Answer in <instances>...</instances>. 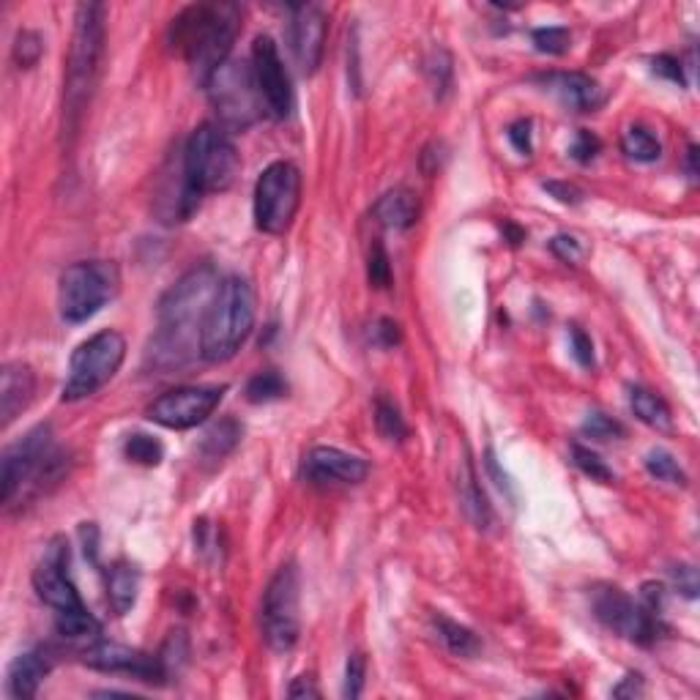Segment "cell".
Segmentation results:
<instances>
[{
    "mask_svg": "<svg viewBox=\"0 0 700 700\" xmlns=\"http://www.w3.org/2000/svg\"><path fill=\"white\" fill-rule=\"evenodd\" d=\"M217 290L219 277L211 266H195L167 290L159 304V334L151 350L159 367H181L195 350L200 353V331Z\"/></svg>",
    "mask_w": 700,
    "mask_h": 700,
    "instance_id": "cell-1",
    "label": "cell"
},
{
    "mask_svg": "<svg viewBox=\"0 0 700 700\" xmlns=\"http://www.w3.org/2000/svg\"><path fill=\"white\" fill-rule=\"evenodd\" d=\"M241 14L233 3H195L173 20L170 44L184 55L200 85L230 58Z\"/></svg>",
    "mask_w": 700,
    "mask_h": 700,
    "instance_id": "cell-2",
    "label": "cell"
},
{
    "mask_svg": "<svg viewBox=\"0 0 700 700\" xmlns=\"http://www.w3.org/2000/svg\"><path fill=\"white\" fill-rule=\"evenodd\" d=\"M104 55V6L102 3H83L77 6L74 17L72 50L66 66V85H63V129L77 132L83 113L99 77V63Z\"/></svg>",
    "mask_w": 700,
    "mask_h": 700,
    "instance_id": "cell-3",
    "label": "cell"
},
{
    "mask_svg": "<svg viewBox=\"0 0 700 700\" xmlns=\"http://www.w3.org/2000/svg\"><path fill=\"white\" fill-rule=\"evenodd\" d=\"M255 315H258V301L249 279H222L203 320L200 356L211 364L233 359L255 329Z\"/></svg>",
    "mask_w": 700,
    "mask_h": 700,
    "instance_id": "cell-4",
    "label": "cell"
},
{
    "mask_svg": "<svg viewBox=\"0 0 700 700\" xmlns=\"http://www.w3.org/2000/svg\"><path fill=\"white\" fill-rule=\"evenodd\" d=\"M181 170L189 189L203 200L206 195L225 192L233 186L241 170V156L222 126L203 124L186 140Z\"/></svg>",
    "mask_w": 700,
    "mask_h": 700,
    "instance_id": "cell-5",
    "label": "cell"
},
{
    "mask_svg": "<svg viewBox=\"0 0 700 700\" xmlns=\"http://www.w3.org/2000/svg\"><path fill=\"white\" fill-rule=\"evenodd\" d=\"M126 359V340L113 329H104L77 345L69 361V375L63 383V400L77 402L91 397L121 370Z\"/></svg>",
    "mask_w": 700,
    "mask_h": 700,
    "instance_id": "cell-6",
    "label": "cell"
},
{
    "mask_svg": "<svg viewBox=\"0 0 700 700\" xmlns=\"http://www.w3.org/2000/svg\"><path fill=\"white\" fill-rule=\"evenodd\" d=\"M203 88L208 91V99H211L219 115V126L225 132L227 129L241 132L266 113L258 83H255L252 63L227 58L217 72L208 77V83Z\"/></svg>",
    "mask_w": 700,
    "mask_h": 700,
    "instance_id": "cell-7",
    "label": "cell"
},
{
    "mask_svg": "<svg viewBox=\"0 0 700 700\" xmlns=\"http://www.w3.org/2000/svg\"><path fill=\"white\" fill-rule=\"evenodd\" d=\"M121 285L118 268L107 260H83L61 274L58 307L66 323H85L115 299Z\"/></svg>",
    "mask_w": 700,
    "mask_h": 700,
    "instance_id": "cell-8",
    "label": "cell"
},
{
    "mask_svg": "<svg viewBox=\"0 0 700 700\" xmlns=\"http://www.w3.org/2000/svg\"><path fill=\"white\" fill-rule=\"evenodd\" d=\"M301 575L296 564H282L277 575L268 580L263 594V638L268 649L285 654L299 643L301 632Z\"/></svg>",
    "mask_w": 700,
    "mask_h": 700,
    "instance_id": "cell-9",
    "label": "cell"
},
{
    "mask_svg": "<svg viewBox=\"0 0 700 700\" xmlns=\"http://www.w3.org/2000/svg\"><path fill=\"white\" fill-rule=\"evenodd\" d=\"M301 208V170L293 162H274L255 184V225L260 233H288Z\"/></svg>",
    "mask_w": 700,
    "mask_h": 700,
    "instance_id": "cell-10",
    "label": "cell"
},
{
    "mask_svg": "<svg viewBox=\"0 0 700 700\" xmlns=\"http://www.w3.org/2000/svg\"><path fill=\"white\" fill-rule=\"evenodd\" d=\"M58 460H61V454L52 452V433L47 424L33 427L25 438L9 446L0 460L3 504L9 506L28 484H39L42 479L55 476Z\"/></svg>",
    "mask_w": 700,
    "mask_h": 700,
    "instance_id": "cell-11",
    "label": "cell"
},
{
    "mask_svg": "<svg viewBox=\"0 0 700 700\" xmlns=\"http://www.w3.org/2000/svg\"><path fill=\"white\" fill-rule=\"evenodd\" d=\"M594 613L608 629L618 632L621 638L632 640L638 646H651L662 635V621L657 613H651L643 602L624 594L621 588L602 586L591 597Z\"/></svg>",
    "mask_w": 700,
    "mask_h": 700,
    "instance_id": "cell-12",
    "label": "cell"
},
{
    "mask_svg": "<svg viewBox=\"0 0 700 700\" xmlns=\"http://www.w3.org/2000/svg\"><path fill=\"white\" fill-rule=\"evenodd\" d=\"M227 386H178L148 405V419L167 430H192L217 411Z\"/></svg>",
    "mask_w": 700,
    "mask_h": 700,
    "instance_id": "cell-13",
    "label": "cell"
},
{
    "mask_svg": "<svg viewBox=\"0 0 700 700\" xmlns=\"http://www.w3.org/2000/svg\"><path fill=\"white\" fill-rule=\"evenodd\" d=\"M249 63H252L266 113H271L274 118H288L293 113V85H290V74L285 69L282 55H279L277 42L271 36H258L252 44V61Z\"/></svg>",
    "mask_w": 700,
    "mask_h": 700,
    "instance_id": "cell-14",
    "label": "cell"
},
{
    "mask_svg": "<svg viewBox=\"0 0 700 700\" xmlns=\"http://www.w3.org/2000/svg\"><path fill=\"white\" fill-rule=\"evenodd\" d=\"M33 588H36L39 599L47 602L55 613L85 608L77 588H74L72 577H69V545H66V539L55 536L50 547L44 550L39 567L33 569Z\"/></svg>",
    "mask_w": 700,
    "mask_h": 700,
    "instance_id": "cell-15",
    "label": "cell"
},
{
    "mask_svg": "<svg viewBox=\"0 0 700 700\" xmlns=\"http://www.w3.org/2000/svg\"><path fill=\"white\" fill-rule=\"evenodd\" d=\"M290 22V50L304 74H315L323 63L326 36H329V17L318 3H299L293 6Z\"/></svg>",
    "mask_w": 700,
    "mask_h": 700,
    "instance_id": "cell-16",
    "label": "cell"
},
{
    "mask_svg": "<svg viewBox=\"0 0 700 700\" xmlns=\"http://www.w3.org/2000/svg\"><path fill=\"white\" fill-rule=\"evenodd\" d=\"M83 662L88 668L104 670V673H132L143 681H165L167 668L162 657H151L143 651L126 649L118 643H93L83 651Z\"/></svg>",
    "mask_w": 700,
    "mask_h": 700,
    "instance_id": "cell-17",
    "label": "cell"
},
{
    "mask_svg": "<svg viewBox=\"0 0 700 700\" xmlns=\"http://www.w3.org/2000/svg\"><path fill=\"white\" fill-rule=\"evenodd\" d=\"M304 476L312 484H359L370 476V463L337 446H315L304 457Z\"/></svg>",
    "mask_w": 700,
    "mask_h": 700,
    "instance_id": "cell-18",
    "label": "cell"
},
{
    "mask_svg": "<svg viewBox=\"0 0 700 700\" xmlns=\"http://www.w3.org/2000/svg\"><path fill=\"white\" fill-rule=\"evenodd\" d=\"M545 91L556 96L558 102L575 110V113H594L605 104V91L597 80L580 72H550L539 77Z\"/></svg>",
    "mask_w": 700,
    "mask_h": 700,
    "instance_id": "cell-19",
    "label": "cell"
},
{
    "mask_svg": "<svg viewBox=\"0 0 700 700\" xmlns=\"http://www.w3.org/2000/svg\"><path fill=\"white\" fill-rule=\"evenodd\" d=\"M36 394V372L31 364L9 361L0 372V424L9 427Z\"/></svg>",
    "mask_w": 700,
    "mask_h": 700,
    "instance_id": "cell-20",
    "label": "cell"
},
{
    "mask_svg": "<svg viewBox=\"0 0 700 700\" xmlns=\"http://www.w3.org/2000/svg\"><path fill=\"white\" fill-rule=\"evenodd\" d=\"M52 659L47 657V651H22L20 657L14 659L9 665V673H6V692H9L14 700H28L33 698L42 681L50 676Z\"/></svg>",
    "mask_w": 700,
    "mask_h": 700,
    "instance_id": "cell-21",
    "label": "cell"
},
{
    "mask_svg": "<svg viewBox=\"0 0 700 700\" xmlns=\"http://www.w3.org/2000/svg\"><path fill=\"white\" fill-rule=\"evenodd\" d=\"M422 206H419V195L411 192L408 186H394L386 195L378 197V203L372 206V217L375 222L389 230H408L419 222Z\"/></svg>",
    "mask_w": 700,
    "mask_h": 700,
    "instance_id": "cell-22",
    "label": "cell"
},
{
    "mask_svg": "<svg viewBox=\"0 0 700 700\" xmlns=\"http://www.w3.org/2000/svg\"><path fill=\"white\" fill-rule=\"evenodd\" d=\"M460 506H463V512L476 528H490L493 525V509L487 504L484 490L479 487V476H476L471 457H465L463 474H460Z\"/></svg>",
    "mask_w": 700,
    "mask_h": 700,
    "instance_id": "cell-23",
    "label": "cell"
},
{
    "mask_svg": "<svg viewBox=\"0 0 700 700\" xmlns=\"http://www.w3.org/2000/svg\"><path fill=\"white\" fill-rule=\"evenodd\" d=\"M137 588H140L137 569L129 567V564H118V567L110 569V577H107V599H110V608L115 610V616H126V613L134 608V602H137Z\"/></svg>",
    "mask_w": 700,
    "mask_h": 700,
    "instance_id": "cell-24",
    "label": "cell"
},
{
    "mask_svg": "<svg viewBox=\"0 0 700 700\" xmlns=\"http://www.w3.org/2000/svg\"><path fill=\"white\" fill-rule=\"evenodd\" d=\"M629 405H632V411L643 424H649L654 430H670L673 416H670L668 402L662 400L659 394L649 392L643 386H632L629 389Z\"/></svg>",
    "mask_w": 700,
    "mask_h": 700,
    "instance_id": "cell-25",
    "label": "cell"
},
{
    "mask_svg": "<svg viewBox=\"0 0 700 700\" xmlns=\"http://www.w3.org/2000/svg\"><path fill=\"white\" fill-rule=\"evenodd\" d=\"M433 624H435V632H438V638H441V643L446 646V649L452 651L454 657H476L479 649H482V643H479V638H476V632H471V629L463 627V624H457V621H452V618L433 616Z\"/></svg>",
    "mask_w": 700,
    "mask_h": 700,
    "instance_id": "cell-26",
    "label": "cell"
},
{
    "mask_svg": "<svg viewBox=\"0 0 700 700\" xmlns=\"http://www.w3.org/2000/svg\"><path fill=\"white\" fill-rule=\"evenodd\" d=\"M241 433H244V430H241V424H238L236 419H225V422L214 424L206 433V438H203V443H200L203 460H211V463L225 460L227 454L233 452L238 446V441H241Z\"/></svg>",
    "mask_w": 700,
    "mask_h": 700,
    "instance_id": "cell-27",
    "label": "cell"
},
{
    "mask_svg": "<svg viewBox=\"0 0 700 700\" xmlns=\"http://www.w3.org/2000/svg\"><path fill=\"white\" fill-rule=\"evenodd\" d=\"M621 151L629 159L649 165V162H657L659 156H662V145H659L657 134L646 129V126H629L624 137H621Z\"/></svg>",
    "mask_w": 700,
    "mask_h": 700,
    "instance_id": "cell-28",
    "label": "cell"
},
{
    "mask_svg": "<svg viewBox=\"0 0 700 700\" xmlns=\"http://www.w3.org/2000/svg\"><path fill=\"white\" fill-rule=\"evenodd\" d=\"M55 629H58V635L69 640H96L99 632H102L99 621L93 618V613L88 608L55 613Z\"/></svg>",
    "mask_w": 700,
    "mask_h": 700,
    "instance_id": "cell-29",
    "label": "cell"
},
{
    "mask_svg": "<svg viewBox=\"0 0 700 700\" xmlns=\"http://www.w3.org/2000/svg\"><path fill=\"white\" fill-rule=\"evenodd\" d=\"M375 427H378L381 438H386L389 443H402L408 438V424L402 419L400 408L386 397L375 400Z\"/></svg>",
    "mask_w": 700,
    "mask_h": 700,
    "instance_id": "cell-30",
    "label": "cell"
},
{
    "mask_svg": "<svg viewBox=\"0 0 700 700\" xmlns=\"http://www.w3.org/2000/svg\"><path fill=\"white\" fill-rule=\"evenodd\" d=\"M124 454H126V460H129V463L145 465V468H154V465L162 463V457H165V446H162V441H159V438H154V435L134 433L126 438Z\"/></svg>",
    "mask_w": 700,
    "mask_h": 700,
    "instance_id": "cell-31",
    "label": "cell"
},
{
    "mask_svg": "<svg viewBox=\"0 0 700 700\" xmlns=\"http://www.w3.org/2000/svg\"><path fill=\"white\" fill-rule=\"evenodd\" d=\"M285 394H288V381H285L277 370L258 372V375H252L247 383V400L255 402V405L282 400Z\"/></svg>",
    "mask_w": 700,
    "mask_h": 700,
    "instance_id": "cell-32",
    "label": "cell"
},
{
    "mask_svg": "<svg viewBox=\"0 0 700 700\" xmlns=\"http://www.w3.org/2000/svg\"><path fill=\"white\" fill-rule=\"evenodd\" d=\"M646 471H649L657 482L676 484V487H684V484H687V474L681 471L679 460L670 452H665V449H654V452L646 454Z\"/></svg>",
    "mask_w": 700,
    "mask_h": 700,
    "instance_id": "cell-33",
    "label": "cell"
},
{
    "mask_svg": "<svg viewBox=\"0 0 700 700\" xmlns=\"http://www.w3.org/2000/svg\"><path fill=\"white\" fill-rule=\"evenodd\" d=\"M367 279H370L372 288L386 290L392 285V260H389V252L381 244V238H375L370 247V255H367Z\"/></svg>",
    "mask_w": 700,
    "mask_h": 700,
    "instance_id": "cell-34",
    "label": "cell"
},
{
    "mask_svg": "<svg viewBox=\"0 0 700 700\" xmlns=\"http://www.w3.org/2000/svg\"><path fill=\"white\" fill-rule=\"evenodd\" d=\"M583 433L588 438H594V441H618V438L627 435V430H624V424L608 416V413L591 411L586 416V422H583Z\"/></svg>",
    "mask_w": 700,
    "mask_h": 700,
    "instance_id": "cell-35",
    "label": "cell"
},
{
    "mask_svg": "<svg viewBox=\"0 0 700 700\" xmlns=\"http://www.w3.org/2000/svg\"><path fill=\"white\" fill-rule=\"evenodd\" d=\"M572 463H575L583 474L591 476L594 482H613V471L608 468V463H605L597 452H591L588 446H580V443L572 446Z\"/></svg>",
    "mask_w": 700,
    "mask_h": 700,
    "instance_id": "cell-36",
    "label": "cell"
},
{
    "mask_svg": "<svg viewBox=\"0 0 700 700\" xmlns=\"http://www.w3.org/2000/svg\"><path fill=\"white\" fill-rule=\"evenodd\" d=\"M44 52V42L39 33L33 31H20L17 33V42H14V63L20 69H31L39 63Z\"/></svg>",
    "mask_w": 700,
    "mask_h": 700,
    "instance_id": "cell-37",
    "label": "cell"
},
{
    "mask_svg": "<svg viewBox=\"0 0 700 700\" xmlns=\"http://www.w3.org/2000/svg\"><path fill=\"white\" fill-rule=\"evenodd\" d=\"M531 39H534L536 50L545 52V55H564L569 50L572 36H569L567 28H536L531 33Z\"/></svg>",
    "mask_w": 700,
    "mask_h": 700,
    "instance_id": "cell-38",
    "label": "cell"
},
{
    "mask_svg": "<svg viewBox=\"0 0 700 700\" xmlns=\"http://www.w3.org/2000/svg\"><path fill=\"white\" fill-rule=\"evenodd\" d=\"M364 676H367V665H364V657L361 654H350L348 665H345V687H342V695L345 698H359L364 692Z\"/></svg>",
    "mask_w": 700,
    "mask_h": 700,
    "instance_id": "cell-39",
    "label": "cell"
},
{
    "mask_svg": "<svg viewBox=\"0 0 700 700\" xmlns=\"http://www.w3.org/2000/svg\"><path fill=\"white\" fill-rule=\"evenodd\" d=\"M569 342H572V356H575L577 364L583 370H591L594 367V342H591V337L580 326H572L569 329Z\"/></svg>",
    "mask_w": 700,
    "mask_h": 700,
    "instance_id": "cell-40",
    "label": "cell"
},
{
    "mask_svg": "<svg viewBox=\"0 0 700 700\" xmlns=\"http://www.w3.org/2000/svg\"><path fill=\"white\" fill-rule=\"evenodd\" d=\"M599 140L597 134H591L588 129H580L575 137V143H572V148H569V154H572V159H577L580 165H588L591 159H597L599 154Z\"/></svg>",
    "mask_w": 700,
    "mask_h": 700,
    "instance_id": "cell-41",
    "label": "cell"
},
{
    "mask_svg": "<svg viewBox=\"0 0 700 700\" xmlns=\"http://www.w3.org/2000/svg\"><path fill=\"white\" fill-rule=\"evenodd\" d=\"M531 129H534V124L528 121V118H520V121H515V124L509 126V143L515 145V151L520 156H531V151H534V134H531Z\"/></svg>",
    "mask_w": 700,
    "mask_h": 700,
    "instance_id": "cell-42",
    "label": "cell"
},
{
    "mask_svg": "<svg viewBox=\"0 0 700 700\" xmlns=\"http://www.w3.org/2000/svg\"><path fill=\"white\" fill-rule=\"evenodd\" d=\"M370 337H372V342L378 345V348H394V345H400V340H402L400 326H397L392 318L375 320Z\"/></svg>",
    "mask_w": 700,
    "mask_h": 700,
    "instance_id": "cell-43",
    "label": "cell"
},
{
    "mask_svg": "<svg viewBox=\"0 0 700 700\" xmlns=\"http://www.w3.org/2000/svg\"><path fill=\"white\" fill-rule=\"evenodd\" d=\"M550 249H553V255L564 260V263H580L583 255H586V252H583V244H580L575 236H556L550 241Z\"/></svg>",
    "mask_w": 700,
    "mask_h": 700,
    "instance_id": "cell-44",
    "label": "cell"
},
{
    "mask_svg": "<svg viewBox=\"0 0 700 700\" xmlns=\"http://www.w3.org/2000/svg\"><path fill=\"white\" fill-rule=\"evenodd\" d=\"M654 74H659V77H665V80H670V83L676 85H687V80H684V69H681V61L679 58H673V55H657L654 58Z\"/></svg>",
    "mask_w": 700,
    "mask_h": 700,
    "instance_id": "cell-45",
    "label": "cell"
},
{
    "mask_svg": "<svg viewBox=\"0 0 700 700\" xmlns=\"http://www.w3.org/2000/svg\"><path fill=\"white\" fill-rule=\"evenodd\" d=\"M545 192H550V195L556 197L558 203H564V206H577V203L583 200V192H580L577 186L564 184V181H547Z\"/></svg>",
    "mask_w": 700,
    "mask_h": 700,
    "instance_id": "cell-46",
    "label": "cell"
},
{
    "mask_svg": "<svg viewBox=\"0 0 700 700\" xmlns=\"http://www.w3.org/2000/svg\"><path fill=\"white\" fill-rule=\"evenodd\" d=\"M673 580H676V586H679V591L684 594V597L695 599V594H698V577H695V569L692 567H673Z\"/></svg>",
    "mask_w": 700,
    "mask_h": 700,
    "instance_id": "cell-47",
    "label": "cell"
},
{
    "mask_svg": "<svg viewBox=\"0 0 700 700\" xmlns=\"http://www.w3.org/2000/svg\"><path fill=\"white\" fill-rule=\"evenodd\" d=\"M430 74H433L435 93L443 96L446 88H449V77H452V61H449V55H443V63H430Z\"/></svg>",
    "mask_w": 700,
    "mask_h": 700,
    "instance_id": "cell-48",
    "label": "cell"
},
{
    "mask_svg": "<svg viewBox=\"0 0 700 700\" xmlns=\"http://www.w3.org/2000/svg\"><path fill=\"white\" fill-rule=\"evenodd\" d=\"M484 465H487V474L493 476L495 484H498L504 493H512V482H509V476L501 474V468H498V460H495L493 449H487V454H484Z\"/></svg>",
    "mask_w": 700,
    "mask_h": 700,
    "instance_id": "cell-49",
    "label": "cell"
},
{
    "mask_svg": "<svg viewBox=\"0 0 700 700\" xmlns=\"http://www.w3.org/2000/svg\"><path fill=\"white\" fill-rule=\"evenodd\" d=\"M643 692V679H640V673H629L627 679L618 684L616 690H613V695L616 698H635V695H640Z\"/></svg>",
    "mask_w": 700,
    "mask_h": 700,
    "instance_id": "cell-50",
    "label": "cell"
},
{
    "mask_svg": "<svg viewBox=\"0 0 700 700\" xmlns=\"http://www.w3.org/2000/svg\"><path fill=\"white\" fill-rule=\"evenodd\" d=\"M288 695L290 698H320V690L312 684L309 676H299V679L290 684Z\"/></svg>",
    "mask_w": 700,
    "mask_h": 700,
    "instance_id": "cell-51",
    "label": "cell"
},
{
    "mask_svg": "<svg viewBox=\"0 0 700 700\" xmlns=\"http://www.w3.org/2000/svg\"><path fill=\"white\" fill-rule=\"evenodd\" d=\"M504 230H506V236H509V244H515V247L525 238L523 230H520V227H515V225H509V222H506V225H504Z\"/></svg>",
    "mask_w": 700,
    "mask_h": 700,
    "instance_id": "cell-52",
    "label": "cell"
},
{
    "mask_svg": "<svg viewBox=\"0 0 700 700\" xmlns=\"http://www.w3.org/2000/svg\"><path fill=\"white\" fill-rule=\"evenodd\" d=\"M695 159H698V148L692 145V148H690V175H692V178L698 175V167H695Z\"/></svg>",
    "mask_w": 700,
    "mask_h": 700,
    "instance_id": "cell-53",
    "label": "cell"
}]
</instances>
